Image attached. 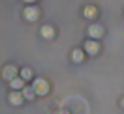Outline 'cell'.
<instances>
[{
    "mask_svg": "<svg viewBox=\"0 0 124 114\" xmlns=\"http://www.w3.org/2000/svg\"><path fill=\"white\" fill-rule=\"evenodd\" d=\"M32 88H34V92H36V95H43V94L49 92V84H47V80H43V79H36Z\"/></svg>",
    "mask_w": 124,
    "mask_h": 114,
    "instance_id": "obj_1",
    "label": "cell"
},
{
    "mask_svg": "<svg viewBox=\"0 0 124 114\" xmlns=\"http://www.w3.org/2000/svg\"><path fill=\"white\" fill-rule=\"evenodd\" d=\"M38 17H39V11L34 8V6H28V8L24 9V19H26V21H36Z\"/></svg>",
    "mask_w": 124,
    "mask_h": 114,
    "instance_id": "obj_2",
    "label": "cell"
},
{
    "mask_svg": "<svg viewBox=\"0 0 124 114\" xmlns=\"http://www.w3.org/2000/svg\"><path fill=\"white\" fill-rule=\"evenodd\" d=\"M88 34H90L94 39H98V38H101V34H103V28H101L100 24H92V26L88 28Z\"/></svg>",
    "mask_w": 124,
    "mask_h": 114,
    "instance_id": "obj_3",
    "label": "cell"
},
{
    "mask_svg": "<svg viewBox=\"0 0 124 114\" xmlns=\"http://www.w3.org/2000/svg\"><path fill=\"white\" fill-rule=\"evenodd\" d=\"M15 73H17V69L13 67V66H8V67L2 71L4 79H8V80H13V79H15Z\"/></svg>",
    "mask_w": 124,
    "mask_h": 114,
    "instance_id": "obj_4",
    "label": "cell"
},
{
    "mask_svg": "<svg viewBox=\"0 0 124 114\" xmlns=\"http://www.w3.org/2000/svg\"><path fill=\"white\" fill-rule=\"evenodd\" d=\"M85 51H86V53H90V54H96L98 51H100V45H98L96 41H86V43H85Z\"/></svg>",
    "mask_w": 124,
    "mask_h": 114,
    "instance_id": "obj_5",
    "label": "cell"
},
{
    "mask_svg": "<svg viewBox=\"0 0 124 114\" xmlns=\"http://www.w3.org/2000/svg\"><path fill=\"white\" fill-rule=\"evenodd\" d=\"M21 101H23V94H19V92H13L9 95V103L11 105H21Z\"/></svg>",
    "mask_w": 124,
    "mask_h": 114,
    "instance_id": "obj_6",
    "label": "cell"
},
{
    "mask_svg": "<svg viewBox=\"0 0 124 114\" xmlns=\"http://www.w3.org/2000/svg\"><path fill=\"white\" fill-rule=\"evenodd\" d=\"M83 13H85V17H86V19H94V17H96V13H98V11H96V8H94V6H86V8H85V11H83Z\"/></svg>",
    "mask_w": 124,
    "mask_h": 114,
    "instance_id": "obj_7",
    "label": "cell"
},
{
    "mask_svg": "<svg viewBox=\"0 0 124 114\" xmlns=\"http://www.w3.org/2000/svg\"><path fill=\"white\" fill-rule=\"evenodd\" d=\"M53 28H51V26H41V36H43V38L45 39H51L53 38Z\"/></svg>",
    "mask_w": 124,
    "mask_h": 114,
    "instance_id": "obj_8",
    "label": "cell"
},
{
    "mask_svg": "<svg viewBox=\"0 0 124 114\" xmlns=\"http://www.w3.org/2000/svg\"><path fill=\"white\" fill-rule=\"evenodd\" d=\"M23 97H26V99H34V97H36V92H34V88L26 86V88L23 90Z\"/></svg>",
    "mask_w": 124,
    "mask_h": 114,
    "instance_id": "obj_9",
    "label": "cell"
},
{
    "mask_svg": "<svg viewBox=\"0 0 124 114\" xmlns=\"http://www.w3.org/2000/svg\"><path fill=\"white\" fill-rule=\"evenodd\" d=\"M9 84H11V88H13V90H19V88H23V79L15 77L13 80H9Z\"/></svg>",
    "mask_w": 124,
    "mask_h": 114,
    "instance_id": "obj_10",
    "label": "cell"
},
{
    "mask_svg": "<svg viewBox=\"0 0 124 114\" xmlns=\"http://www.w3.org/2000/svg\"><path fill=\"white\" fill-rule=\"evenodd\" d=\"M83 58H85V54H83V51H79V49H75V51H73V60H75V62H83Z\"/></svg>",
    "mask_w": 124,
    "mask_h": 114,
    "instance_id": "obj_11",
    "label": "cell"
},
{
    "mask_svg": "<svg viewBox=\"0 0 124 114\" xmlns=\"http://www.w3.org/2000/svg\"><path fill=\"white\" fill-rule=\"evenodd\" d=\"M21 77H23V79H30L32 71H30V69H23V71H21Z\"/></svg>",
    "mask_w": 124,
    "mask_h": 114,
    "instance_id": "obj_12",
    "label": "cell"
},
{
    "mask_svg": "<svg viewBox=\"0 0 124 114\" xmlns=\"http://www.w3.org/2000/svg\"><path fill=\"white\" fill-rule=\"evenodd\" d=\"M120 105H122V107H124V99H122V101H120Z\"/></svg>",
    "mask_w": 124,
    "mask_h": 114,
    "instance_id": "obj_13",
    "label": "cell"
},
{
    "mask_svg": "<svg viewBox=\"0 0 124 114\" xmlns=\"http://www.w3.org/2000/svg\"><path fill=\"white\" fill-rule=\"evenodd\" d=\"M24 2H34V0H24Z\"/></svg>",
    "mask_w": 124,
    "mask_h": 114,
    "instance_id": "obj_14",
    "label": "cell"
}]
</instances>
